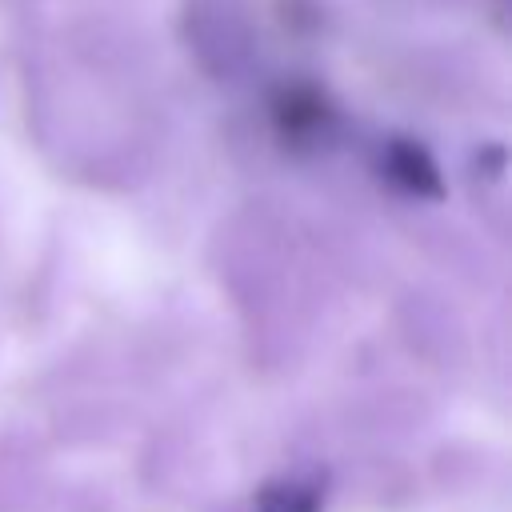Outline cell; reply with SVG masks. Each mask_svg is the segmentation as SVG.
<instances>
[{"label":"cell","instance_id":"cell-1","mask_svg":"<svg viewBox=\"0 0 512 512\" xmlns=\"http://www.w3.org/2000/svg\"><path fill=\"white\" fill-rule=\"evenodd\" d=\"M388 172H392V180H396L404 192L440 196L436 164H432L416 144H392V152H388Z\"/></svg>","mask_w":512,"mask_h":512},{"label":"cell","instance_id":"cell-2","mask_svg":"<svg viewBox=\"0 0 512 512\" xmlns=\"http://www.w3.org/2000/svg\"><path fill=\"white\" fill-rule=\"evenodd\" d=\"M256 512H320V488L312 484H268L256 496Z\"/></svg>","mask_w":512,"mask_h":512},{"label":"cell","instance_id":"cell-3","mask_svg":"<svg viewBox=\"0 0 512 512\" xmlns=\"http://www.w3.org/2000/svg\"><path fill=\"white\" fill-rule=\"evenodd\" d=\"M280 128L288 136H316L324 128V104L312 92H292L280 108Z\"/></svg>","mask_w":512,"mask_h":512}]
</instances>
